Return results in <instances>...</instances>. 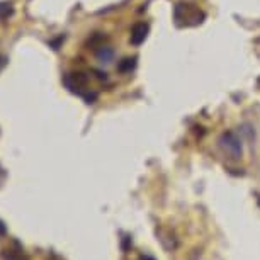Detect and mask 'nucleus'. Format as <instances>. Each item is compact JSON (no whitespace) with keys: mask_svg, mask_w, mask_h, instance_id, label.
Returning <instances> with one entry per match:
<instances>
[{"mask_svg":"<svg viewBox=\"0 0 260 260\" xmlns=\"http://www.w3.org/2000/svg\"><path fill=\"white\" fill-rule=\"evenodd\" d=\"M4 258L6 260H27V257L24 255V250L19 247V243H17V250H4Z\"/></svg>","mask_w":260,"mask_h":260,"instance_id":"nucleus-7","label":"nucleus"},{"mask_svg":"<svg viewBox=\"0 0 260 260\" xmlns=\"http://www.w3.org/2000/svg\"><path fill=\"white\" fill-rule=\"evenodd\" d=\"M63 83L72 94H77L85 99L87 104H94L95 99H97V94L95 92H90L87 90V83H89V75L82 72H73V73H67L63 77Z\"/></svg>","mask_w":260,"mask_h":260,"instance_id":"nucleus-1","label":"nucleus"},{"mask_svg":"<svg viewBox=\"0 0 260 260\" xmlns=\"http://www.w3.org/2000/svg\"><path fill=\"white\" fill-rule=\"evenodd\" d=\"M136 68V56H126L117 63V72L119 73H131Z\"/></svg>","mask_w":260,"mask_h":260,"instance_id":"nucleus-6","label":"nucleus"},{"mask_svg":"<svg viewBox=\"0 0 260 260\" xmlns=\"http://www.w3.org/2000/svg\"><path fill=\"white\" fill-rule=\"evenodd\" d=\"M6 61H7V58L0 56V70H2V68H4V67H6Z\"/></svg>","mask_w":260,"mask_h":260,"instance_id":"nucleus-11","label":"nucleus"},{"mask_svg":"<svg viewBox=\"0 0 260 260\" xmlns=\"http://www.w3.org/2000/svg\"><path fill=\"white\" fill-rule=\"evenodd\" d=\"M104 39H106V36H102V34H94L92 39H89V45L95 46V50H97V48H101L104 45Z\"/></svg>","mask_w":260,"mask_h":260,"instance_id":"nucleus-9","label":"nucleus"},{"mask_svg":"<svg viewBox=\"0 0 260 260\" xmlns=\"http://www.w3.org/2000/svg\"><path fill=\"white\" fill-rule=\"evenodd\" d=\"M258 204H260V201H258Z\"/></svg>","mask_w":260,"mask_h":260,"instance_id":"nucleus-12","label":"nucleus"},{"mask_svg":"<svg viewBox=\"0 0 260 260\" xmlns=\"http://www.w3.org/2000/svg\"><path fill=\"white\" fill-rule=\"evenodd\" d=\"M218 143L232 158H242V155H243L242 140H240L233 131H224V133L219 136Z\"/></svg>","mask_w":260,"mask_h":260,"instance_id":"nucleus-3","label":"nucleus"},{"mask_svg":"<svg viewBox=\"0 0 260 260\" xmlns=\"http://www.w3.org/2000/svg\"><path fill=\"white\" fill-rule=\"evenodd\" d=\"M12 14H14L12 4H9V2H0V21H4V19L11 17Z\"/></svg>","mask_w":260,"mask_h":260,"instance_id":"nucleus-8","label":"nucleus"},{"mask_svg":"<svg viewBox=\"0 0 260 260\" xmlns=\"http://www.w3.org/2000/svg\"><path fill=\"white\" fill-rule=\"evenodd\" d=\"M148 32H150V26L146 22H138L135 24L133 29H131V36H129V41L133 46H140L145 43V39L148 38Z\"/></svg>","mask_w":260,"mask_h":260,"instance_id":"nucleus-4","label":"nucleus"},{"mask_svg":"<svg viewBox=\"0 0 260 260\" xmlns=\"http://www.w3.org/2000/svg\"><path fill=\"white\" fill-rule=\"evenodd\" d=\"M174 17H175L177 26L182 27V26H198V24L204 21L206 16L199 7L192 6V4L179 2L177 6H175Z\"/></svg>","mask_w":260,"mask_h":260,"instance_id":"nucleus-2","label":"nucleus"},{"mask_svg":"<svg viewBox=\"0 0 260 260\" xmlns=\"http://www.w3.org/2000/svg\"><path fill=\"white\" fill-rule=\"evenodd\" d=\"M95 58H97V61L102 63V65H109L112 61V58H114V50H112L111 46L102 45L101 48L95 50Z\"/></svg>","mask_w":260,"mask_h":260,"instance_id":"nucleus-5","label":"nucleus"},{"mask_svg":"<svg viewBox=\"0 0 260 260\" xmlns=\"http://www.w3.org/2000/svg\"><path fill=\"white\" fill-rule=\"evenodd\" d=\"M7 233V228H6V224H4L2 221H0V237H4V235Z\"/></svg>","mask_w":260,"mask_h":260,"instance_id":"nucleus-10","label":"nucleus"}]
</instances>
